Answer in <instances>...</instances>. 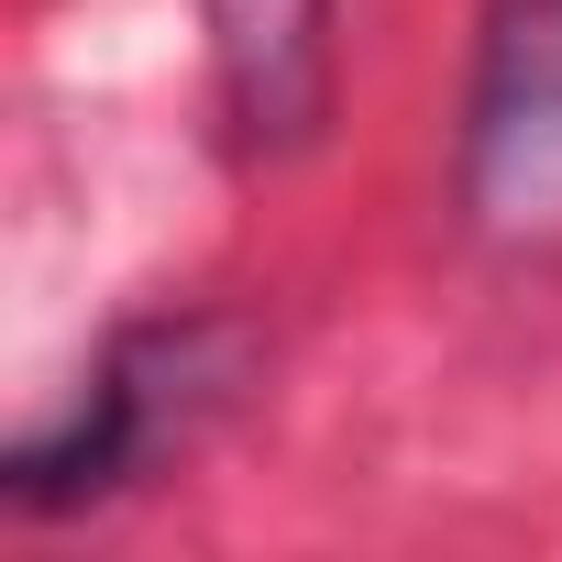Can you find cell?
Here are the masks:
<instances>
[{
	"label": "cell",
	"instance_id": "1",
	"mask_svg": "<svg viewBox=\"0 0 562 562\" xmlns=\"http://www.w3.org/2000/svg\"><path fill=\"white\" fill-rule=\"evenodd\" d=\"M243 353H254V342H243L232 321H144V331H122L111 364H100V386H89L78 408H67L56 430L12 441L0 496H12L23 518L122 496L166 441H188V430L243 386Z\"/></svg>",
	"mask_w": 562,
	"mask_h": 562
},
{
	"label": "cell",
	"instance_id": "2",
	"mask_svg": "<svg viewBox=\"0 0 562 562\" xmlns=\"http://www.w3.org/2000/svg\"><path fill=\"white\" fill-rule=\"evenodd\" d=\"M452 199L474 243L562 254V0H496L474 89H463Z\"/></svg>",
	"mask_w": 562,
	"mask_h": 562
},
{
	"label": "cell",
	"instance_id": "3",
	"mask_svg": "<svg viewBox=\"0 0 562 562\" xmlns=\"http://www.w3.org/2000/svg\"><path fill=\"white\" fill-rule=\"evenodd\" d=\"M210 67L243 155H299L331 122V0H210Z\"/></svg>",
	"mask_w": 562,
	"mask_h": 562
}]
</instances>
